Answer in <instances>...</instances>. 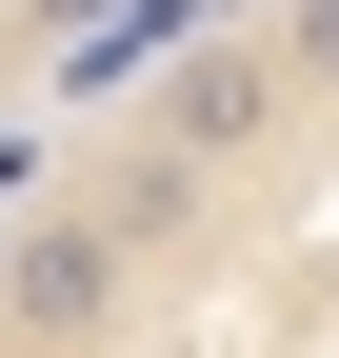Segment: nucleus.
<instances>
[{"label":"nucleus","mask_w":339,"mask_h":358,"mask_svg":"<svg viewBox=\"0 0 339 358\" xmlns=\"http://www.w3.org/2000/svg\"><path fill=\"white\" fill-rule=\"evenodd\" d=\"M0 358H339V0H120L0 120Z\"/></svg>","instance_id":"obj_1"}]
</instances>
